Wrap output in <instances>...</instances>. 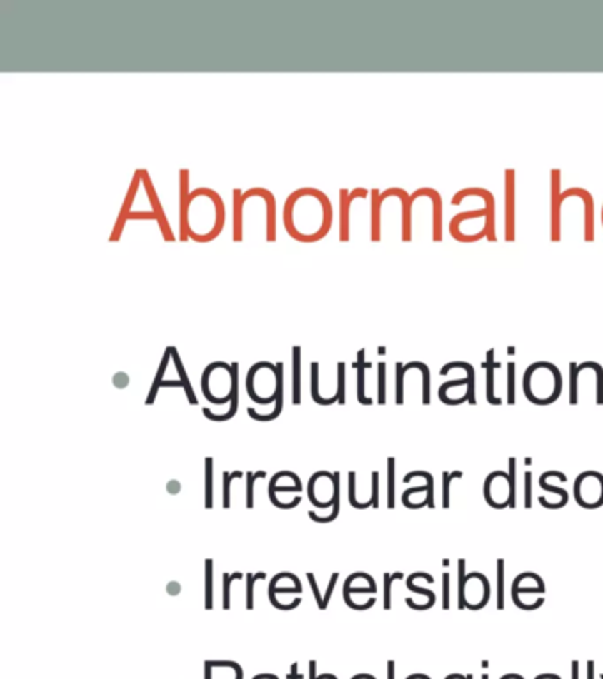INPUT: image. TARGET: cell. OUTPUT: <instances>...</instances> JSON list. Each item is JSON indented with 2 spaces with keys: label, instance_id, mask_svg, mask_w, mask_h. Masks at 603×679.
<instances>
[{
  "label": "cell",
  "instance_id": "d6a6232c",
  "mask_svg": "<svg viewBox=\"0 0 603 679\" xmlns=\"http://www.w3.org/2000/svg\"><path fill=\"white\" fill-rule=\"evenodd\" d=\"M349 503H351V506H354L356 510H367V508H370V503H359V501L356 499V473H354V471H351V473H349Z\"/></svg>",
  "mask_w": 603,
  "mask_h": 679
},
{
  "label": "cell",
  "instance_id": "11a10c76",
  "mask_svg": "<svg viewBox=\"0 0 603 679\" xmlns=\"http://www.w3.org/2000/svg\"><path fill=\"white\" fill-rule=\"evenodd\" d=\"M388 679H394V662L389 660L388 662Z\"/></svg>",
  "mask_w": 603,
  "mask_h": 679
},
{
  "label": "cell",
  "instance_id": "74e56055",
  "mask_svg": "<svg viewBox=\"0 0 603 679\" xmlns=\"http://www.w3.org/2000/svg\"><path fill=\"white\" fill-rule=\"evenodd\" d=\"M404 377H405L404 365H402V363H397V382H394V384H397V396H394V402H397L398 406L404 403Z\"/></svg>",
  "mask_w": 603,
  "mask_h": 679
},
{
  "label": "cell",
  "instance_id": "3957f363",
  "mask_svg": "<svg viewBox=\"0 0 603 679\" xmlns=\"http://www.w3.org/2000/svg\"><path fill=\"white\" fill-rule=\"evenodd\" d=\"M485 501L496 510L502 508H517V460L509 458V471H494L487 476L483 487Z\"/></svg>",
  "mask_w": 603,
  "mask_h": 679
},
{
  "label": "cell",
  "instance_id": "f1b7e54d",
  "mask_svg": "<svg viewBox=\"0 0 603 679\" xmlns=\"http://www.w3.org/2000/svg\"><path fill=\"white\" fill-rule=\"evenodd\" d=\"M237 478H243L241 471H234V473L223 471V508L225 510L230 508V485H232V480H237Z\"/></svg>",
  "mask_w": 603,
  "mask_h": 679
},
{
  "label": "cell",
  "instance_id": "44dd1931",
  "mask_svg": "<svg viewBox=\"0 0 603 679\" xmlns=\"http://www.w3.org/2000/svg\"><path fill=\"white\" fill-rule=\"evenodd\" d=\"M334 474V480H337V493H334V506H333V511H331L329 515H327V517H319L317 513H315V511H308V517L312 518V520H315V522H319V524H329V522H333L334 518L338 517V515H340V473H333Z\"/></svg>",
  "mask_w": 603,
  "mask_h": 679
},
{
  "label": "cell",
  "instance_id": "7402d4cb",
  "mask_svg": "<svg viewBox=\"0 0 603 679\" xmlns=\"http://www.w3.org/2000/svg\"><path fill=\"white\" fill-rule=\"evenodd\" d=\"M310 368H312L310 388H312V398H314V402L319 403V406H331V403L338 402L337 393H334L333 396H329V398H322V396L319 395V363H312Z\"/></svg>",
  "mask_w": 603,
  "mask_h": 679
},
{
  "label": "cell",
  "instance_id": "1f68e13d",
  "mask_svg": "<svg viewBox=\"0 0 603 679\" xmlns=\"http://www.w3.org/2000/svg\"><path fill=\"white\" fill-rule=\"evenodd\" d=\"M266 578V573H246V610L255 608V595H253V585L256 580Z\"/></svg>",
  "mask_w": 603,
  "mask_h": 679
},
{
  "label": "cell",
  "instance_id": "bcb514c9",
  "mask_svg": "<svg viewBox=\"0 0 603 679\" xmlns=\"http://www.w3.org/2000/svg\"><path fill=\"white\" fill-rule=\"evenodd\" d=\"M344 600H345V603H347L349 607L352 608V610H368V608L374 607L375 602H377V598H370L367 603H361V605H359V603L352 602L351 595H344Z\"/></svg>",
  "mask_w": 603,
  "mask_h": 679
},
{
  "label": "cell",
  "instance_id": "d6986e66",
  "mask_svg": "<svg viewBox=\"0 0 603 679\" xmlns=\"http://www.w3.org/2000/svg\"><path fill=\"white\" fill-rule=\"evenodd\" d=\"M411 368L418 370V372L423 376V398L422 400H423V403H425V406H428V403H430V386H432L430 368H428L425 363H422V361H411V363H407V365H404V372L405 373H407Z\"/></svg>",
  "mask_w": 603,
  "mask_h": 679
},
{
  "label": "cell",
  "instance_id": "7a4b0ae2",
  "mask_svg": "<svg viewBox=\"0 0 603 679\" xmlns=\"http://www.w3.org/2000/svg\"><path fill=\"white\" fill-rule=\"evenodd\" d=\"M524 395L536 406H550L563 391V377L559 368L549 361H536L527 366L522 377Z\"/></svg>",
  "mask_w": 603,
  "mask_h": 679
},
{
  "label": "cell",
  "instance_id": "f35d334b",
  "mask_svg": "<svg viewBox=\"0 0 603 679\" xmlns=\"http://www.w3.org/2000/svg\"><path fill=\"white\" fill-rule=\"evenodd\" d=\"M452 577H449L448 571L442 573V608L444 610H449V603H452Z\"/></svg>",
  "mask_w": 603,
  "mask_h": 679
},
{
  "label": "cell",
  "instance_id": "f907efd6",
  "mask_svg": "<svg viewBox=\"0 0 603 679\" xmlns=\"http://www.w3.org/2000/svg\"><path fill=\"white\" fill-rule=\"evenodd\" d=\"M166 593H169L170 596H177L179 593H181V584H179V582H170V584L166 585Z\"/></svg>",
  "mask_w": 603,
  "mask_h": 679
},
{
  "label": "cell",
  "instance_id": "d590c367",
  "mask_svg": "<svg viewBox=\"0 0 603 679\" xmlns=\"http://www.w3.org/2000/svg\"><path fill=\"white\" fill-rule=\"evenodd\" d=\"M539 487H542L545 492L554 493V496H557L561 501H563V503H568V492L564 491V488L554 487V485H550L549 480H547V478H545V474H542V476H539Z\"/></svg>",
  "mask_w": 603,
  "mask_h": 679
},
{
  "label": "cell",
  "instance_id": "4fadbf2b",
  "mask_svg": "<svg viewBox=\"0 0 603 679\" xmlns=\"http://www.w3.org/2000/svg\"><path fill=\"white\" fill-rule=\"evenodd\" d=\"M140 181H142V170H136L135 177H133V181H131V186H129V189H128V195H126L124 203H122V209H121V214H119V218H117V223H115L114 232H111V236H110L111 243H115V241L121 239L122 228H124L126 220H128V214L131 213V211H129V207H131L133 200H135L136 191H139Z\"/></svg>",
  "mask_w": 603,
  "mask_h": 679
},
{
  "label": "cell",
  "instance_id": "484cf974",
  "mask_svg": "<svg viewBox=\"0 0 603 679\" xmlns=\"http://www.w3.org/2000/svg\"><path fill=\"white\" fill-rule=\"evenodd\" d=\"M462 476H464L462 471H452V473L444 471V473H442V508H446V510L449 508V499H452V492H449L452 481L460 480Z\"/></svg>",
  "mask_w": 603,
  "mask_h": 679
},
{
  "label": "cell",
  "instance_id": "ee69618b",
  "mask_svg": "<svg viewBox=\"0 0 603 679\" xmlns=\"http://www.w3.org/2000/svg\"><path fill=\"white\" fill-rule=\"evenodd\" d=\"M255 473H246V508L255 506V493H253V487H255Z\"/></svg>",
  "mask_w": 603,
  "mask_h": 679
},
{
  "label": "cell",
  "instance_id": "680465c9",
  "mask_svg": "<svg viewBox=\"0 0 603 679\" xmlns=\"http://www.w3.org/2000/svg\"><path fill=\"white\" fill-rule=\"evenodd\" d=\"M407 679H430V678L425 676V674H412V676H409Z\"/></svg>",
  "mask_w": 603,
  "mask_h": 679
},
{
  "label": "cell",
  "instance_id": "5b68a950",
  "mask_svg": "<svg viewBox=\"0 0 603 679\" xmlns=\"http://www.w3.org/2000/svg\"><path fill=\"white\" fill-rule=\"evenodd\" d=\"M575 499L587 510L600 508L603 504V474L594 471L579 474L575 480Z\"/></svg>",
  "mask_w": 603,
  "mask_h": 679
},
{
  "label": "cell",
  "instance_id": "52a82bcc",
  "mask_svg": "<svg viewBox=\"0 0 603 679\" xmlns=\"http://www.w3.org/2000/svg\"><path fill=\"white\" fill-rule=\"evenodd\" d=\"M504 196H506V232L504 239L508 243L515 241L517 236V173L513 169L504 172Z\"/></svg>",
  "mask_w": 603,
  "mask_h": 679
},
{
  "label": "cell",
  "instance_id": "2e32d148",
  "mask_svg": "<svg viewBox=\"0 0 603 679\" xmlns=\"http://www.w3.org/2000/svg\"><path fill=\"white\" fill-rule=\"evenodd\" d=\"M292 403H301V347L292 348Z\"/></svg>",
  "mask_w": 603,
  "mask_h": 679
},
{
  "label": "cell",
  "instance_id": "277c9868",
  "mask_svg": "<svg viewBox=\"0 0 603 679\" xmlns=\"http://www.w3.org/2000/svg\"><path fill=\"white\" fill-rule=\"evenodd\" d=\"M490 598V584L489 578L483 573H469L465 582L459 588V608H471V610H479L485 607Z\"/></svg>",
  "mask_w": 603,
  "mask_h": 679
},
{
  "label": "cell",
  "instance_id": "7bdbcfd3",
  "mask_svg": "<svg viewBox=\"0 0 603 679\" xmlns=\"http://www.w3.org/2000/svg\"><path fill=\"white\" fill-rule=\"evenodd\" d=\"M407 588L411 589L412 593H419V595L427 596L428 605H430V608L434 607V605H435V593H434V591H430V589H423V588H419V585H416L414 580H412L411 577L407 578Z\"/></svg>",
  "mask_w": 603,
  "mask_h": 679
},
{
  "label": "cell",
  "instance_id": "681fc988",
  "mask_svg": "<svg viewBox=\"0 0 603 679\" xmlns=\"http://www.w3.org/2000/svg\"><path fill=\"white\" fill-rule=\"evenodd\" d=\"M128 384H129V377L126 376V373H122V372L115 373V376H114V386H115V388H126Z\"/></svg>",
  "mask_w": 603,
  "mask_h": 679
},
{
  "label": "cell",
  "instance_id": "8fae6325",
  "mask_svg": "<svg viewBox=\"0 0 603 679\" xmlns=\"http://www.w3.org/2000/svg\"><path fill=\"white\" fill-rule=\"evenodd\" d=\"M142 181H144V188H145V191H147L149 202L152 203V211H154V213L158 214V218H159L158 225L161 226L163 237H165V241H169V243H174V241H176V239H174V233H172V230H170L169 221H166L165 213H163V207H161V203H159L158 193H156L154 184H152V181L149 179V173L145 172L144 169H142Z\"/></svg>",
  "mask_w": 603,
  "mask_h": 679
},
{
  "label": "cell",
  "instance_id": "cb8c5ba5",
  "mask_svg": "<svg viewBox=\"0 0 603 679\" xmlns=\"http://www.w3.org/2000/svg\"><path fill=\"white\" fill-rule=\"evenodd\" d=\"M214 563L206 559V608L213 610L214 607Z\"/></svg>",
  "mask_w": 603,
  "mask_h": 679
},
{
  "label": "cell",
  "instance_id": "8d00e7d4",
  "mask_svg": "<svg viewBox=\"0 0 603 679\" xmlns=\"http://www.w3.org/2000/svg\"><path fill=\"white\" fill-rule=\"evenodd\" d=\"M379 373H377V381H379V386H377V402L381 403H386V365L384 363H379Z\"/></svg>",
  "mask_w": 603,
  "mask_h": 679
},
{
  "label": "cell",
  "instance_id": "7c38bea8",
  "mask_svg": "<svg viewBox=\"0 0 603 679\" xmlns=\"http://www.w3.org/2000/svg\"><path fill=\"white\" fill-rule=\"evenodd\" d=\"M368 195L367 189L357 188L354 191L342 189L340 191V241H349V213H351V203L356 198H364Z\"/></svg>",
  "mask_w": 603,
  "mask_h": 679
},
{
  "label": "cell",
  "instance_id": "7dc6e473",
  "mask_svg": "<svg viewBox=\"0 0 603 679\" xmlns=\"http://www.w3.org/2000/svg\"><path fill=\"white\" fill-rule=\"evenodd\" d=\"M307 578H308V582H310V588H312V591H314L315 600H317L319 610H322V608H324V596L320 595L317 580H315V575H314V573H307Z\"/></svg>",
  "mask_w": 603,
  "mask_h": 679
},
{
  "label": "cell",
  "instance_id": "6f0895ef",
  "mask_svg": "<svg viewBox=\"0 0 603 679\" xmlns=\"http://www.w3.org/2000/svg\"><path fill=\"white\" fill-rule=\"evenodd\" d=\"M444 679H472L471 674H467V676H460V674H449L448 678H444Z\"/></svg>",
  "mask_w": 603,
  "mask_h": 679
},
{
  "label": "cell",
  "instance_id": "6da1fadb",
  "mask_svg": "<svg viewBox=\"0 0 603 679\" xmlns=\"http://www.w3.org/2000/svg\"><path fill=\"white\" fill-rule=\"evenodd\" d=\"M284 223L292 239L317 243L333 225V206L319 189L301 188L286 198Z\"/></svg>",
  "mask_w": 603,
  "mask_h": 679
},
{
  "label": "cell",
  "instance_id": "db71d44e",
  "mask_svg": "<svg viewBox=\"0 0 603 679\" xmlns=\"http://www.w3.org/2000/svg\"><path fill=\"white\" fill-rule=\"evenodd\" d=\"M587 679H594V662L589 660L587 662Z\"/></svg>",
  "mask_w": 603,
  "mask_h": 679
},
{
  "label": "cell",
  "instance_id": "9a60e30c",
  "mask_svg": "<svg viewBox=\"0 0 603 679\" xmlns=\"http://www.w3.org/2000/svg\"><path fill=\"white\" fill-rule=\"evenodd\" d=\"M370 363L364 361V348H361V351L357 352V361L354 363V368L357 370V400H359V403H363V406H370V403L374 402V400L364 395V372H367V368H370Z\"/></svg>",
  "mask_w": 603,
  "mask_h": 679
},
{
  "label": "cell",
  "instance_id": "ffe728a7",
  "mask_svg": "<svg viewBox=\"0 0 603 679\" xmlns=\"http://www.w3.org/2000/svg\"><path fill=\"white\" fill-rule=\"evenodd\" d=\"M170 358H172V351H170V347H166L165 356H163V359H161V365H159V370H158V373H156L154 382H152L151 391H149V398H147V402H145L147 406H152V403H154V400H156V396H158V391H159L158 386L163 382V376H165L166 366H169V363H170Z\"/></svg>",
  "mask_w": 603,
  "mask_h": 679
},
{
  "label": "cell",
  "instance_id": "f5cc1de1",
  "mask_svg": "<svg viewBox=\"0 0 603 679\" xmlns=\"http://www.w3.org/2000/svg\"><path fill=\"white\" fill-rule=\"evenodd\" d=\"M579 674H580V667H579V662H572V679H579Z\"/></svg>",
  "mask_w": 603,
  "mask_h": 679
},
{
  "label": "cell",
  "instance_id": "f546056e",
  "mask_svg": "<svg viewBox=\"0 0 603 679\" xmlns=\"http://www.w3.org/2000/svg\"><path fill=\"white\" fill-rule=\"evenodd\" d=\"M497 610H504V559H497Z\"/></svg>",
  "mask_w": 603,
  "mask_h": 679
},
{
  "label": "cell",
  "instance_id": "4316f807",
  "mask_svg": "<svg viewBox=\"0 0 603 679\" xmlns=\"http://www.w3.org/2000/svg\"><path fill=\"white\" fill-rule=\"evenodd\" d=\"M237 406H239V388H237L236 391H234V396H232V402H230L229 413H226V414H213L209 409H204V416H206L207 419H211V421H229V419H232L234 416H236V413H237Z\"/></svg>",
  "mask_w": 603,
  "mask_h": 679
},
{
  "label": "cell",
  "instance_id": "9f6ffc18",
  "mask_svg": "<svg viewBox=\"0 0 603 679\" xmlns=\"http://www.w3.org/2000/svg\"><path fill=\"white\" fill-rule=\"evenodd\" d=\"M303 676H299V674H297V663H292V673H290V676L289 679H301Z\"/></svg>",
  "mask_w": 603,
  "mask_h": 679
},
{
  "label": "cell",
  "instance_id": "ab89813d",
  "mask_svg": "<svg viewBox=\"0 0 603 679\" xmlns=\"http://www.w3.org/2000/svg\"><path fill=\"white\" fill-rule=\"evenodd\" d=\"M338 402L345 403V363H338V389H337Z\"/></svg>",
  "mask_w": 603,
  "mask_h": 679
},
{
  "label": "cell",
  "instance_id": "94428289",
  "mask_svg": "<svg viewBox=\"0 0 603 679\" xmlns=\"http://www.w3.org/2000/svg\"><path fill=\"white\" fill-rule=\"evenodd\" d=\"M255 476H256V480H262V478H266L267 474L264 473V471H256V473H255Z\"/></svg>",
  "mask_w": 603,
  "mask_h": 679
},
{
  "label": "cell",
  "instance_id": "be15d7a7",
  "mask_svg": "<svg viewBox=\"0 0 603 679\" xmlns=\"http://www.w3.org/2000/svg\"><path fill=\"white\" fill-rule=\"evenodd\" d=\"M482 679H490V678H489V674H483Z\"/></svg>",
  "mask_w": 603,
  "mask_h": 679
},
{
  "label": "cell",
  "instance_id": "8992f818",
  "mask_svg": "<svg viewBox=\"0 0 603 679\" xmlns=\"http://www.w3.org/2000/svg\"><path fill=\"white\" fill-rule=\"evenodd\" d=\"M467 196H478L485 202L487 211H489V218H487V239L490 243H496L497 241V233H496V198H494V193L489 191L485 188H465L462 191H457L452 198V206H459V203L464 202V198Z\"/></svg>",
  "mask_w": 603,
  "mask_h": 679
},
{
  "label": "cell",
  "instance_id": "c3c4849f",
  "mask_svg": "<svg viewBox=\"0 0 603 679\" xmlns=\"http://www.w3.org/2000/svg\"><path fill=\"white\" fill-rule=\"evenodd\" d=\"M338 577H340V575H338V573H333V575H331V578H329V584H327V589H326V595H324V608H322V610H326V608H327V605H329V600H331V596H333L334 585H337Z\"/></svg>",
  "mask_w": 603,
  "mask_h": 679
},
{
  "label": "cell",
  "instance_id": "60d3db41",
  "mask_svg": "<svg viewBox=\"0 0 603 679\" xmlns=\"http://www.w3.org/2000/svg\"><path fill=\"white\" fill-rule=\"evenodd\" d=\"M524 506L526 508L532 506V473L531 471H526V474H524Z\"/></svg>",
  "mask_w": 603,
  "mask_h": 679
},
{
  "label": "cell",
  "instance_id": "5bb4252c",
  "mask_svg": "<svg viewBox=\"0 0 603 679\" xmlns=\"http://www.w3.org/2000/svg\"><path fill=\"white\" fill-rule=\"evenodd\" d=\"M494 354H496V352H494V348H492V351L487 352V363H485V368H487V402L492 403V406H501L502 398H497L496 391H494V388H496V382H494V373H496V370L501 365L496 363V359H494Z\"/></svg>",
  "mask_w": 603,
  "mask_h": 679
},
{
  "label": "cell",
  "instance_id": "816d5d0a",
  "mask_svg": "<svg viewBox=\"0 0 603 679\" xmlns=\"http://www.w3.org/2000/svg\"><path fill=\"white\" fill-rule=\"evenodd\" d=\"M166 491H169L170 493H177L179 491H181V485H179L177 480H172L166 483Z\"/></svg>",
  "mask_w": 603,
  "mask_h": 679
},
{
  "label": "cell",
  "instance_id": "e0dca14e",
  "mask_svg": "<svg viewBox=\"0 0 603 679\" xmlns=\"http://www.w3.org/2000/svg\"><path fill=\"white\" fill-rule=\"evenodd\" d=\"M381 191L374 189L372 191V241L377 243L381 241Z\"/></svg>",
  "mask_w": 603,
  "mask_h": 679
},
{
  "label": "cell",
  "instance_id": "30bf717a",
  "mask_svg": "<svg viewBox=\"0 0 603 679\" xmlns=\"http://www.w3.org/2000/svg\"><path fill=\"white\" fill-rule=\"evenodd\" d=\"M419 196H428V198L432 200V209H434V213H432V239H434L435 243H439V241L442 239V200H441V195H439V191H435V189H432V188H419V189H416V191L411 195V198H409V200H411V206L416 202V198H419Z\"/></svg>",
  "mask_w": 603,
  "mask_h": 679
},
{
  "label": "cell",
  "instance_id": "603a6c76",
  "mask_svg": "<svg viewBox=\"0 0 603 679\" xmlns=\"http://www.w3.org/2000/svg\"><path fill=\"white\" fill-rule=\"evenodd\" d=\"M170 351H172V359H174V363H176V370H177L179 377H181V381L186 384L184 393H186V396H188V402L191 403V406H196V403H199V400H196L195 391H193V388H191V386H189L188 373H186L184 366H182L181 358H179V354H177V348H176V347H170Z\"/></svg>",
  "mask_w": 603,
  "mask_h": 679
},
{
  "label": "cell",
  "instance_id": "6125c7cd",
  "mask_svg": "<svg viewBox=\"0 0 603 679\" xmlns=\"http://www.w3.org/2000/svg\"><path fill=\"white\" fill-rule=\"evenodd\" d=\"M206 679H213V674H211V667L206 663Z\"/></svg>",
  "mask_w": 603,
  "mask_h": 679
},
{
  "label": "cell",
  "instance_id": "b9f144b4",
  "mask_svg": "<svg viewBox=\"0 0 603 679\" xmlns=\"http://www.w3.org/2000/svg\"><path fill=\"white\" fill-rule=\"evenodd\" d=\"M508 403H515V363H508Z\"/></svg>",
  "mask_w": 603,
  "mask_h": 679
},
{
  "label": "cell",
  "instance_id": "f6af8a7d",
  "mask_svg": "<svg viewBox=\"0 0 603 679\" xmlns=\"http://www.w3.org/2000/svg\"><path fill=\"white\" fill-rule=\"evenodd\" d=\"M372 508H379V473L374 471L372 473V496H370Z\"/></svg>",
  "mask_w": 603,
  "mask_h": 679
},
{
  "label": "cell",
  "instance_id": "9c48e42d",
  "mask_svg": "<svg viewBox=\"0 0 603 679\" xmlns=\"http://www.w3.org/2000/svg\"><path fill=\"white\" fill-rule=\"evenodd\" d=\"M572 196H577V198L582 200L584 203V241L586 243H593L594 241V198L587 189L584 188H569L564 189L561 193V200L572 198Z\"/></svg>",
  "mask_w": 603,
  "mask_h": 679
},
{
  "label": "cell",
  "instance_id": "4dcf8cb0",
  "mask_svg": "<svg viewBox=\"0 0 603 679\" xmlns=\"http://www.w3.org/2000/svg\"><path fill=\"white\" fill-rule=\"evenodd\" d=\"M243 577H246V575L239 573V571L232 575L223 573V610H230V596H232L230 595V585H232L234 580L243 578Z\"/></svg>",
  "mask_w": 603,
  "mask_h": 679
},
{
  "label": "cell",
  "instance_id": "836d02e7",
  "mask_svg": "<svg viewBox=\"0 0 603 679\" xmlns=\"http://www.w3.org/2000/svg\"><path fill=\"white\" fill-rule=\"evenodd\" d=\"M569 403H579V386H577V363H569Z\"/></svg>",
  "mask_w": 603,
  "mask_h": 679
},
{
  "label": "cell",
  "instance_id": "ac0fdd59",
  "mask_svg": "<svg viewBox=\"0 0 603 679\" xmlns=\"http://www.w3.org/2000/svg\"><path fill=\"white\" fill-rule=\"evenodd\" d=\"M243 193L241 189H234V241L241 243L243 241Z\"/></svg>",
  "mask_w": 603,
  "mask_h": 679
},
{
  "label": "cell",
  "instance_id": "83f0119b",
  "mask_svg": "<svg viewBox=\"0 0 603 679\" xmlns=\"http://www.w3.org/2000/svg\"><path fill=\"white\" fill-rule=\"evenodd\" d=\"M397 460L393 456L388 458V508H394L397 504V499H394V488H397V481H394V476H397Z\"/></svg>",
  "mask_w": 603,
  "mask_h": 679
},
{
  "label": "cell",
  "instance_id": "91938a15",
  "mask_svg": "<svg viewBox=\"0 0 603 679\" xmlns=\"http://www.w3.org/2000/svg\"><path fill=\"white\" fill-rule=\"evenodd\" d=\"M352 679H375V678L370 676V674H357V676H354Z\"/></svg>",
  "mask_w": 603,
  "mask_h": 679
},
{
  "label": "cell",
  "instance_id": "ba28073f",
  "mask_svg": "<svg viewBox=\"0 0 603 679\" xmlns=\"http://www.w3.org/2000/svg\"><path fill=\"white\" fill-rule=\"evenodd\" d=\"M561 170H550V239L552 243L561 241Z\"/></svg>",
  "mask_w": 603,
  "mask_h": 679
},
{
  "label": "cell",
  "instance_id": "e575fe53",
  "mask_svg": "<svg viewBox=\"0 0 603 679\" xmlns=\"http://www.w3.org/2000/svg\"><path fill=\"white\" fill-rule=\"evenodd\" d=\"M398 578H404V573L397 571V573H384V610L391 608V584Z\"/></svg>",
  "mask_w": 603,
  "mask_h": 679
},
{
  "label": "cell",
  "instance_id": "d4e9b609",
  "mask_svg": "<svg viewBox=\"0 0 603 679\" xmlns=\"http://www.w3.org/2000/svg\"><path fill=\"white\" fill-rule=\"evenodd\" d=\"M214 460L206 458V508L214 506Z\"/></svg>",
  "mask_w": 603,
  "mask_h": 679
}]
</instances>
